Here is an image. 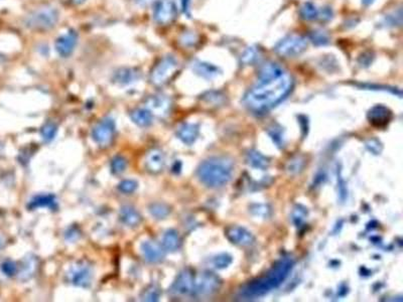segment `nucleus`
<instances>
[{
	"instance_id": "obj_33",
	"label": "nucleus",
	"mask_w": 403,
	"mask_h": 302,
	"mask_svg": "<svg viewBox=\"0 0 403 302\" xmlns=\"http://www.w3.org/2000/svg\"><path fill=\"white\" fill-rule=\"evenodd\" d=\"M137 186H138V184L135 181L126 180V181H123L119 183L118 189L123 194H132L133 192H135Z\"/></svg>"
},
{
	"instance_id": "obj_10",
	"label": "nucleus",
	"mask_w": 403,
	"mask_h": 302,
	"mask_svg": "<svg viewBox=\"0 0 403 302\" xmlns=\"http://www.w3.org/2000/svg\"><path fill=\"white\" fill-rule=\"evenodd\" d=\"M195 285V278L189 269H184L181 271L174 284L170 287V293L178 296H184L193 293Z\"/></svg>"
},
{
	"instance_id": "obj_6",
	"label": "nucleus",
	"mask_w": 403,
	"mask_h": 302,
	"mask_svg": "<svg viewBox=\"0 0 403 302\" xmlns=\"http://www.w3.org/2000/svg\"><path fill=\"white\" fill-rule=\"evenodd\" d=\"M307 46V41L301 36H288L278 42L274 51L283 58H293L302 54Z\"/></svg>"
},
{
	"instance_id": "obj_20",
	"label": "nucleus",
	"mask_w": 403,
	"mask_h": 302,
	"mask_svg": "<svg viewBox=\"0 0 403 302\" xmlns=\"http://www.w3.org/2000/svg\"><path fill=\"white\" fill-rule=\"evenodd\" d=\"M192 69L197 75L205 79H213L220 72L218 67L212 65V63L201 60H195L192 63Z\"/></svg>"
},
{
	"instance_id": "obj_17",
	"label": "nucleus",
	"mask_w": 403,
	"mask_h": 302,
	"mask_svg": "<svg viewBox=\"0 0 403 302\" xmlns=\"http://www.w3.org/2000/svg\"><path fill=\"white\" fill-rule=\"evenodd\" d=\"M177 135L184 144L192 145L199 136V126L193 123H184L180 126Z\"/></svg>"
},
{
	"instance_id": "obj_30",
	"label": "nucleus",
	"mask_w": 403,
	"mask_h": 302,
	"mask_svg": "<svg viewBox=\"0 0 403 302\" xmlns=\"http://www.w3.org/2000/svg\"><path fill=\"white\" fill-rule=\"evenodd\" d=\"M57 131H58L57 125L55 123L48 122L42 127L41 136L45 142H50L56 137Z\"/></svg>"
},
{
	"instance_id": "obj_8",
	"label": "nucleus",
	"mask_w": 403,
	"mask_h": 302,
	"mask_svg": "<svg viewBox=\"0 0 403 302\" xmlns=\"http://www.w3.org/2000/svg\"><path fill=\"white\" fill-rule=\"evenodd\" d=\"M221 286V280L216 274L212 272L201 273L195 279L194 293L199 296L212 295L216 291H218Z\"/></svg>"
},
{
	"instance_id": "obj_5",
	"label": "nucleus",
	"mask_w": 403,
	"mask_h": 302,
	"mask_svg": "<svg viewBox=\"0 0 403 302\" xmlns=\"http://www.w3.org/2000/svg\"><path fill=\"white\" fill-rule=\"evenodd\" d=\"M178 69V61L172 56H166L160 60L150 74L151 83L161 86L165 84Z\"/></svg>"
},
{
	"instance_id": "obj_7",
	"label": "nucleus",
	"mask_w": 403,
	"mask_h": 302,
	"mask_svg": "<svg viewBox=\"0 0 403 302\" xmlns=\"http://www.w3.org/2000/svg\"><path fill=\"white\" fill-rule=\"evenodd\" d=\"M178 7L174 0H158L153 6V19L158 24L168 25L176 20Z\"/></svg>"
},
{
	"instance_id": "obj_15",
	"label": "nucleus",
	"mask_w": 403,
	"mask_h": 302,
	"mask_svg": "<svg viewBox=\"0 0 403 302\" xmlns=\"http://www.w3.org/2000/svg\"><path fill=\"white\" fill-rule=\"evenodd\" d=\"M141 251L148 263H160L164 258L162 247L152 241H144L141 244Z\"/></svg>"
},
{
	"instance_id": "obj_2",
	"label": "nucleus",
	"mask_w": 403,
	"mask_h": 302,
	"mask_svg": "<svg viewBox=\"0 0 403 302\" xmlns=\"http://www.w3.org/2000/svg\"><path fill=\"white\" fill-rule=\"evenodd\" d=\"M294 261L290 257H283L277 261L268 273L258 279L252 280L241 288L239 296L242 299H256L264 296L271 290L277 288L289 275Z\"/></svg>"
},
{
	"instance_id": "obj_4",
	"label": "nucleus",
	"mask_w": 403,
	"mask_h": 302,
	"mask_svg": "<svg viewBox=\"0 0 403 302\" xmlns=\"http://www.w3.org/2000/svg\"><path fill=\"white\" fill-rule=\"evenodd\" d=\"M59 21V11L53 6H43L36 9L26 18L28 28L37 31H45L53 28Z\"/></svg>"
},
{
	"instance_id": "obj_36",
	"label": "nucleus",
	"mask_w": 403,
	"mask_h": 302,
	"mask_svg": "<svg viewBox=\"0 0 403 302\" xmlns=\"http://www.w3.org/2000/svg\"><path fill=\"white\" fill-rule=\"evenodd\" d=\"M256 59H257V51L254 50L253 47L247 49L242 56V61L244 63H252Z\"/></svg>"
},
{
	"instance_id": "obj_12",
	"label": "nucleus",
	"mask_w": 403,
	"mask_h": 302,
	"mask_svg": "<svg viewBox=\"0 0 403 302\" xmlns=\"http://www.w3.org/2000/svg\"><path fill=\"white\" fill-rule=\"evenodd\" d=\"M71 281L79 287H88L92 280V269L86 263H78L71 271Z\"/></svg>"
},
{
	"instance_id": "obj_38",
	"label": "nucleus",
	"mask_w": 403,
	"mask_h": 302,
	"mask_svg": "<svg viewBox=\"0 0 403 302\" xmlns=\"http://www.w3.org/2000/svg\"><path fill=\"white\" fill-rule=\"evenodd\" d=\"M191 0H181V7L184 13H188L189 10V4Z\"/></svg>"
},
{
	"instance_id": "obj_3",
	"label": "nucleus",
	"mask_w": 403,
	"mask_h": 302,
	"mask_svg": "<svg viewBox=\"0 0 403 302\" xmlns=\"http://www.w3.org/2000/svg\"><path fill=\"white\" fill-rule=\"evenodd\" d=\"M233 161L227 157H211L202 162L197 174L200 181L208 187H221L229 182L233 174Z\"/></svg>"
},
{
	"instance_id": "obj_19",
	"label": "nucleus",
	"mask_w": 403,
	"mask_h": 302,
	"mask_svg": "<svg viewBox=\"0 0 403 302\" xmlns=\"http://www.w3.org/2000/svg\"><path fill=\"white\" fill-rule=\"evenodd\" d=\"M120 220L124 225L128 227H136L141 224V217L133 206L124 205L120 210Z\"/></svg>"
},
{
	"instance_id": "obj_14",
	"label": "nucleus",
	"mask_w": 403,
	"mask_h": 302,
	"mask_svg": "<svg viewBox=\"0 0 403 302\" xmlns=\"http://www.w3.org/2000/svg\"><path fill=\"white\" fill-rule=\"evenodd\" d=\"M392 118L391 111L382 105H377L372 108L368 113L369 122L376 127H384L389 123Z\"/></svg>"
},
{
	"instance_id": "obj_41",
	"label": "nucleus",
	"mask_w": 403,
	"mask_h": 302,
	"mask_svg": "<svg viewBox=\"0 0 403 302\" xmlns=\"http://www.w3.org/2000/svg\"><path fill=\"white\" fill-rule=\"evenodd\" d=\"M86 0H72V2L74 3V4H77V5H79V4H82L83 2H85Z\"/></svg>"
},
{
	"instance_id": "obj_18",
	"label": "nucleus",
	"mask_w": 403,
	"mask_h": 302,
	"mask_svg": "<svg viewBox=\"0 0 403 302\" xmlns=\"http://www.w3.org/2000/svg\"><path fill=\"white\" fill-rule=\"evenodd\" d=\"M164 154L160 149H152L146 156V168L152 173H159L164 166Z\"/></svg>"
},
{
	"instance_id": "obj_21",
	"label": "nucleus",
	"mask_w": 403,
	"mask_h": 302,
	"mask_svg": "<svg viewBox=\"0 0 403 302\" xmlns=\"http://www.w3.org/2000/svg\"><path fill=\"white\" fill-rule=\"evenodd\" d=\"M57 205L56 197L53 195H39L36 196L28 203V209L36 210L38 208L55 209Z\"/></svg>"
},
{
	"instance_id": "obj_25",
	"label": "nucleus",
	"mask_w": 403,
	"mask_h": 302,
	"mask_svg": "<svg viewBox=\"0 0 403 302\" xmlns=\"http://www.w3.org/2000/svg\"><path fill=\"white\" fill-rule=\"evenodd\" d=\"M247 162L250 166L257 169H265L269 163L267 158L257 151H250L248 153Z\"/></svg>"
},
{
	"instance_id": "obj_16",
	"label": "nucleus",
	"mask_w": 403,
	"mask_h": 302,
	"mask_svg": "<svg viewBox=\"0 0 403 302\" xmlns=\"http://www.w3.org/2000/svg\"><path fill=\"white\" fill-rule=\"evenodd\" d=\"M141 77V73L136 68H121L114 73L113 81L119 85H129Z\"/></svg>"
},
{
	"instance_id": "obj_35",
	"label": "nucleus",
	"mask_w": 403,
	"mask_h": 302,
	"mask_svg": "<svg viewBox=\"0 0 403 302\" xmlns=\"http://www.w3.org/2000/svg\"><path fill=\"white\" fill-rule=\"evenodd\" d=\"M1 271L6 276H13L18 271V266L13 261L6 260L1 264Z\"/></svg>"
},
{
	"instance_id": "obj_1",
	"label": "nucleus",
	"mask_w": 403,
	"mask_h": 302,
	"mask_svg": "<svg viewBox=\"0 0 403 302\" xmlns=\"http://www.w3.org/2000/svg\"><path fill=\"white\" fill-rule=\"evenodd\" d=\"M292 87V77L277 63L268 62L261 68L257 84L246 93L244 103L254 112H265L284 100Z\"/></svg>"
},
{
	"instance_id": "obj_40",
	"label": "nucleus",
	"mask_w": 403,
	"mask_h": 302,
	"mask_svg": "<svg viewBox=\"0 0 403 302\" xmlns=\"http://www.w3.org/2000/svg\"><path fill=\"white\" fill-rule=\"evenodd\" d=\"M374 1H375V0H362V3L364 5H371Z\"/></svg>"
},
{
	"instance_id": "obj_42",
	"label": "nucleus",
	"mask_w": 403,
	"mask_h": 302,
	"mask_svg": "<svg viewBox=\"0 0 403 302\" xmlns=\"http://www.w3.org/2000/svg\"><path fill=\"white\" fill-rule=\"evenodd\" d=\"M1 247H2V241L0 240V248H1Z\"/></svg>"
},
{
	"instance_id": "obj_27",
	"label": "nucleus",
	"mask_w": 403,
	"mask_h": 302,
	"mask_svg": "<svg viewBox=\"0 0 403 302\" xmlns=\"http://www.w3.org/2000/svg\"><path fill=\"white\" fill-rule=\"evenodd\" d=\"M149 213L153 218L158 220H163L169 215L170 209L164 203L154 202L149 205Z\"/></svg>"
},
{
	"instance_id": "obj_34",
	"label": "nucleus",
	"mask_w": 403,
	"mask_h": 302,
	"mask_svg": "<svg viewBox=\"0 0 403 302\" xmlns=\"http://www.w3.org/2000/svg\"><path fill=\"white\" fill-rule=\"evenodd\" d=\"M306 215H307V213H306L304 208H302V205L297 206V209L294 210V212L292 214V220L294 221V224H296L297 226H300L301 224H302V222L305 220V218H306Z\"/></svg>"
},
{
	"instance_id": "obj_11",
	"label": "nucleus",
	"mask_w": 403,
	"mask_h": 302,
	"mask_svg": "<svg viewBox=\"0 0 403 302\" xmlns=\"http://www.w3.org/2000/svg\"><path fill=\"white\" fill-rule=\"evenodd\" d=\"M78 42V35L74 29H70L66 35L60 36L55 42L57 53L63 58L70 57Z\"/></svg>"
},
{
	"instance_id": "obj_28",
	"label": "nucleus",
	"mask_w": 403,
	"mask_h": 302,
	"mask_svg": "<svg viewBox=\"0 0 403 302\" xmlns=\"http://www.w3.org/2000/svg\"><path fill=\"white\" fill-rule=\"evenodd\" d=\"M232 261H233L232 256H230L227 253H222L219 254V255H216L211 259V265L213 268L217 270H222L229 267Z\"/></svg>"
},
{
	"instance_id": "obj_32",
	"label": "nucleus",
	"mask_w": 403,
	"mask_h": 302,
	"mask_svg": "<svg viewBox=\"0 0 403 302\" xmlns=\"http://www.w3.org/2000/svg\"><path fill=\"white\" fill-rule=\"evenodd\" d=\"M309 39H311V40L317 45L328 44L329 41H330L329 37L325 35L323 31H319V30L313 31V33L311 34V36H309Z\"/></svg>"
},
{
	"instance_id": "obj_22",
	"label": "nucleus",
	"mask_w": 403,
	"mask_h": 302,
	"mask_svg": "<svg viewBox=\"0 0 403 302\" xmlns=\"http://www.w3.org/2000/svg\"><path fill=\"white\" fill-rule=\"evenodd\" d=\"M181 241L177 231L168 230L162 237V247L168 252H175L180 248Z\"/></svg>"
},
{
	"instance_id": "obj_39",
	"label": "nucleus",
	"mask_w": 403,
	"mask_h": 302,
	"mask_svg": "<svg viewBox=\"0 0 403 302\" xmlns=\"http://www.w3.org/2000/svg\"><path fill=\"white\" fill-rule=\"evenodd\" d=\"M149 1H150V0H135V2H137L138 4H141V5H145Z\"/></svg>"
},
{
	"instance_id": "obj_9",
	"label": "nucleus",
	"mask_w": 403,
	"mask_h": 302,
	"mask_svg": "<svg viewBox=\"0 0 403 302\" xmlns=\"http://www.w3.org/2000/svg\"><path fill=\"white\" fill-rule=\"evenodd\" d=\"M115 133V122L112 118L106 117L96 124L92 136L98 145L105 147L110 144Z\"/></svg>"
},
{
	"instance_id": "obj_24",
	"label": "nucleus",
	"mask_w": 403,
	"mask_h": 302,
	"mask_svg": "<svg viewBox=\"0 0 403 302\" xmlns=\"http://www.w3.org/2000/svg\"><path fill=\"white\" fill-rule=\"evenodd\" d=\"M38 267V261L35 257L32 256H28L27 258L24 259L23 263H22V267L20 270V278L21 280H27L30 277L34 275V273L36 272Z\"/></svg>"
},
{
	"instance_id": "obj_13",
	"label": "nucleus",
	"mask_w": 403,
	"mask_h": 302,
	"mask_svg": "<svg viewBox=\"0 0 403 302\" xmlns=\"http://www.w3.org/2000/svg\"><path fill=\"white\" fill-rule=\"evenodd\" d=\"M226 236L231 243L238 246H249L254 241V237L251 232L239 226L228 228Z\"/></svg>"
},
{
	"instance_id": "obj_31",
	"label": "nucleus",
	"mask_w": 403,
	"mask_h": 302,
	"mask_svg": "<svg viewBox=\"0 0 403 302\" xmlns=\"http://www.w3.org/2000/svg\"><path fill=\"white\" fill-rule=\"evenodd\" d=\"M127 166V161L121 155H116L111 161V170L115 174H120L125 170Z\"/></svg>"
},
{
	"instance_id": "obj_37",
	"label": "nucleus",
	"mask_w": 403,
	"mask_h": 302,
	"mask_svg": "<svg viewBox=\"0 0 403 302\" xmlns=\"http://www.w3.org/2000/svg\"><path fill=\"white\" fill-rule=\"evenodd\" d=\"M332 10L330 9V8H323L322 10V20H331L332 19Z\"/></svg>"
},
{
	"instance_id": "obj_26",
	"label": "nucleus",
	"mask_w": 403,
	"mask_h": 302,
	"mask_svg": "<svg viewBox=\"0 0 403 302\" xmlns=\"http://www.w3.org/2000/svg\"><path fill=\"white\" fill-rule=\"evenodd\" d=\"M302 18L305 20H315L320 18V11L312 2H305L300 10Z\"/></svg>"
},
{
	"instance_id": "obj_23",
	"label": "nucleus",
	"mask_w": 403,
	"mask_h": 302,
	"mask_svg": "<svg viewBox=\"0 0 403 302\" xmlns=\"http://www.w3.org/2000/svg\"><path fill=\"white\" fill-rule=\"evenodd\" d=\"M130 117L135 124L141 127H147L152 123V114L147 109H136Z\"/></svg>"
},
{
	"instance_id": "obj_29",
	"label": "nucleus",
	"mask_w": 403,
	"mask_h": 302,
	"mask_svg": "<svg viewBox=\"0 0 403 302\" xmlns=\"http://www.w3.org/2000/svg\"><path fill=\"white\" fill-rule=\"evenodd\" d=\"M161 296V290L157 285H149L148 287L144 290V292L141 295V299L143 301H158Z\"/></svg>"
}]
</instances>
